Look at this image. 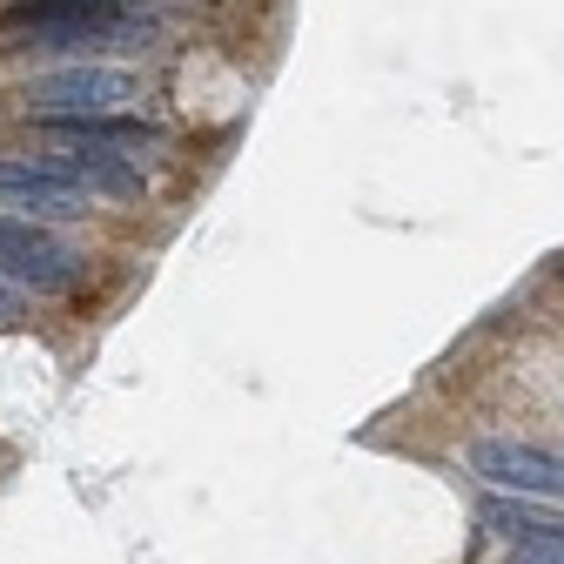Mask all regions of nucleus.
Instances as JSON below:
<instances>
[{
  "label": "nucleus",
  "mask_w": 564,
  "mask_h": 564,
  "mask_svg": "<svg viewBox=\"0 0 564 564\" xmlns=\"http://www.w3.org/2000/svg\"><path fill=\"white\" fill-rule=\"evenodd\" d=\"M41 169L61 175L67 188H82L88 202L108 195V202H134L141 195V169L128 155H108V149H61V141H41Z\"/></svg>",
  "instance_id": "39448f33"
},
{
  "label": "nucleus",
  "mask_w": 564,
  "mask_h": 564,
  "mask_svg": "<svg viewBox=\"0 0 564 564\" xmlns=\"http://www.w3.org/2000/svg\"><path fill=\"white\" fill-rule=\"evenodd\" d=\"M511 564H564V544H518Z\"/></svg>",
  "instance_id": "0eeeda50"
},
{
  "label": "nucleus",
  "mask_w": 564,
  "mask_h": 564,
  "mask_svg": "<svg viewBox=\"0 0 564 564\" xmlns=\"http://www.w3.org/2000/svg\"><path fill=\"white\" fill-rule=\"evenodd\" d=\"M75 275H82V256L54 229L0 216V282H14V290H67Z\"/></svg>",
  "instance_id": "f03ea898"
},
{
  "label": "nucleus",
  "mask_w": 564,
  "mask_h": 564,
  "mask_svg": "<svg viewBox=\"0 0 564 564\" xmlns=\"http://www.w3.org/2000/svg\"><path fill=\"white\" fill-rule=\"evenodd\" d=\"M28 316V290H14V282H0V323H21Z\"/></svg>",
  "instance_id": "6e6552de"
},
{
  "label": "nucleus",
  "mask_w": 564,
  "mask_h": 564,
  "mask_svg": "<svg viewBox=\"0 0 564 564\" xmlns=\"http://www.w3.org/2000/svg\"><path fill=\"white\" fill-rule=\"evenodd\" d=\"M28 101L47 121H115L121 108L141 101V75H134V67L82 61V67H61V75H41L28 88Z\"/></svg>",
  "instance_id": "f257e3e1"
},
{
  "label": "nucleus",
  "mask_w": 564,
  "mask_h": 564,
  "mask_svg": "<svg viewBox=\"0 0 564 564\" xmlns=\"http://www.w3.org/2000/svg\"><path fill=\"white\" fill-rule=\"evenodd\" d=\"M0 208H8V216H21V223H82L88 216V195L82 188H67L61 175H47L34 155L28 162H0Z\"/></svg>",
  "instance_id": "20e7f679"
},
{
  "label": "nucleus",
  "mask_w": 564,
  "mask_h": 564,
  "mask_svg": "<svg viewBox=\"0 0 564 564\" xmlns=\"http://www.w3.org/2000/svg\"><path fill=\"white\" fill-rule=\"evenodd\" d=\"M470 470H477L484 484L511 490V498H538V505L564 498V457H557V451H544V444L484 437V444H470Z\"/></svg>",
  "instance_id": "7ed1b4c3"
},
{
  "label": "nucleus",
  "mask_w": 564,
  "mask_h": 564,
  "mask_svg": "<svg viewBox=\"0 0 564 564\" xmlns=\"http://www.w3.org/2000/svg\"><path fill=\"white\" fill-rule=\"evenodd\" d=\"M484 531H498L511 551L518 544H564V511L538 505V498H511V490H490V498L477 505Z\"/></svg>",
  "instance_id": "423d86ee"
}]
</instances>
